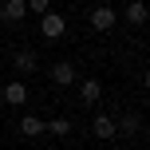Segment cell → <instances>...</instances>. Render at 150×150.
Here are the masks:
<instances>
[{
  "label": "cell",
  "mask_w": 150,
  "mask_h": 150,
  "mask_svg": "<svg viewBox=\"0 0 150 150\" xmlns=\"http://www.w3.org/2000/svg\"><path fill=\"white\" fill-rule=\"evenodd\" d=\"M127 24H130V28H142V24H146V4H142V0H130V4H127Z\"/></svg>",
  "instance_id": "obj_9"
},
{
  "label": "cell",
  "mask_w": 150,
  "mask_h": 150,
  "mask_svg": "<svg viewBox=\"0 0 150 150\" xmlns=\"http://www.w3.org/2000/svg\"><path fill=\"white\" fill-rule=\"evenodd\" d=\"M4 103L8 107H24V103H28V83H24V79H12L4 87Z\"/></svg>",
  "instance_id": "obj_4"
},
{
  "label": "cell",
  "mask_w": 150,
  "mask_h": 150,
  "mask_svg": "<svg viewBox=\"0 0 150 150\" xmlns=\"http://www.w3.org/2000/svg\"><path fill=\"white\" fill-rule=\"evenodd\" d=\"M20 134H24V138H36V134H44V119H36V115L20 119Z\"/></svg>",
  "instance_id": "obj_10"
},
{
  "label": "cell",
  "mask_w": 150,
  "mask_h": 150,
  "mask_svg": "<svg viewBox=\"0 0 150 150\" xmlns=\"http://www.w3.org/2000/svg\"><path fill=\"white\" fill-rule=\"evenodd\" d=\"M44 130H52L55 138H63V134H71V119H52V122H44Z\"/></svg>",
  "instance_id": "obj_12"
},
{
  "label": "cell",
  "mask_w": 150,
  "mask_h": 150,
  "mask_svg": "<svg viewBox=\"0 0 150 150\" xmlns=\"http://www.w3.org/2000/svg\"><path fill=\"white\" fill-rule=\"evenodd\" d=\"M0 71H4V55H0Z\"/></svg>",
  "instance_id": "obj_14"
},
{
  "label": "cell",
  "mask_w": 150,
  "mask_h": 150,
  "mask_svg": "<svg viewBox=\"0 0 150 150\" xmlns=\"http://www.w3.org/2000/svg\"><path fill=\"white\" fill-rule=\"evenodd\" d=\"M79 99H83L87 107H95L99 99H103V83H99V79H83V83H79Z\"/></svg>",
  "instance_id": "obj_6"
},
{
  "label": "cell",
  "mask_w": 150,
  "mask_h": 150,
  "mask_svg": "<svg viewBox=\"0 0 150 150\" xmlns=\"http://www.w3.org/2000/svg\"><path fill=\"white\" fill-rule=\"evenodd\" d=\"M24 16H28V4H24V0H4V4H0V20L12 24V28L24 20Z\"/></svg>",
  "instance_id": "obj_3"
},
{
  "label": "cell",
  "mask_w": 150,
  "mask_h": 150,
  "mask_svg": "<svg viewBox=\"0 0 150 150\" xmlns=\"http://www.w3.org/2000/svg\"><path fill=\"white\" fill-rule=\"evenodd\" d=\"M91 130H95V138L111 142V138H115V119H111V115H95V119H91Z\"/></svg>",
  "instance_id": "obj_7"
},
{
  "label": "cell",
  "mask_w": 150,
  "mask_h": 150,
  "mask_svg": "<svg viewBox=\"0 0 150 150\" xmlns=\"http://www.w3.org/2000/svg\"><path fill=\"white\" fill-rule=\"evenodd\" d=\"M52 83H55V87H71V83H75V63H67V59L52 63Z\"/></svg>",
  "instance_id": "obj_5"
},
{
  "label": "cell",
  "mask_w": 150,
  "mask_h": 150,
  "mask_svg": "<svg viewBox=\"0 0 150 150\" xmlns=\"http://www.w3.org/2000/svg\"><path fill=\"white\" fill-rule=\"evenodd\" d=\"M12 67L20 71V75H32V71L40 67V55H36V52H16V59H12Z\"/></svg>",
  "instance_id": "obj_8"
},
{
  "label": "cell",
  "mask_w": 150,
  "mask_h": 150,
  "mask_svg": "<svg viewBox=\"0 0 150 150\" xmlns=\"http://www.w3.org/2000/svg\"><path fill=\"white\" fill-rule=\"evenodd\" d=\"M40 32H44L47 40H59L63 32H67V20H63L59 12H44L40 16Z\"/></svg>",
  "instance_id": "obj_1"
},
{
  "label": "cell",
  "mask_w": 150,
  "mask_h": 150,
  "mask_svg": "<svg viewBox=\"0 0 150 150\" xmlns=\"http://www.w3.org/2000/svg\"><path fill=\"white\" fill-rule=\"evenodd\" d=\"M115 20H119V16H115V8H107V4L91 8V28H95V32H111Z\"/></svg>",
  "instance_id": "obj_2"
},
{
  "label": "cell",
  "mask_w": 150,
  "mask_h": 150,
  "mask_svg": "<svg viewBox=\"0 0 150 150\" xmlns=\"http://www.w3.org/2000/svg\"><path fill=\"white\" fill-rule=\"evenodd\" d=\"M138 130V115H127V119H115V134H134Z\"/></svg>",
  "instance_id": "obj_11"
},
{
  "label": "cell",
  "mask_w": 150,
  "mask_h": 150,
  "mask_svg": "<svg viewBox=\"0 0 150 150\" xmlns=\"http://www.w3.org/2000/svg\"><path fill=\"white\" fill-rule=\"evenodd\" d=\"M28 4V12L32 16H44V12H52V0H24Z\"/></svg>",
  "instance_id": "obj_13"
}]
</instances>
